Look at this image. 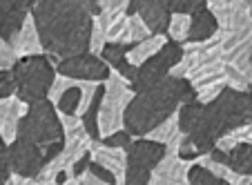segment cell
Here are the masks:
<instances>
[{
	"mask_svg": "<svg viewBox=\"0 0 252 185\" xmlns=\"http://www.w3.org/2000/svg\"><path fill=\"white\" fill-rule=\"evenodd\" d=\"M92 156L96 163H100L103 167L112 172L119 179V183H125V172H127V152L119 150V147H107L103 145V141H92Z\"/></svg>",
	"mask_w": 252,
	"mask_h": 185,
	"instance_id": "15",
	"label": "cell"
},
{
	"mask_svg": "<svg viewBox=\"0 0 252 185\" xmlns=\"http://www.w3.org/2000/svg\"><path fill=\"white\" fill-rule=\"evenodd\" d=\"M56 71L74 81H87V83H107L112 74V67L103 61L100 56L92 52L78 54V56L63 58L56 65Z\"/></svg>",
	"mask_w": 252,
	"mask_h": 185,
	"instance_id": "8",
	"label": "cell"
},
{
	"mask_svg": "<svg viewBox=\"0 0 252 185\" xmlns=\"http://www.w3.org/2000/svg\"><path fill=\"white\" fill-rule=\"evenodd\" d=\"M183 52H186V49H183L181 43L167 40L165 47H163L157 56H152L148 62H145V65H141L136 69V76H134V81L129 83V85H132V90L134 92H141V90H148V87H152V85H157V83L165 81V78L172 74V69L181 62Z\"/></svg>",
	"mask_w": 252,
	"mask_h": 185,
	"instance_id": "7",
	"label": "cell"
},
{
	"mask_svg": "<svg viewBox=\"0 0 252 185\" xmlns=\"http://www.w3.org/2000/svg\"><path fill=\"white\" fill-rule=\"evenodd\" d=\"M116 185H125V183H116Z\"/></svg>",
	"mask_w": 252,
	"mask_h": 185,
	"instance_id": "45",
	"label": "cell"
},
{
	"mask_svg": "<svg viewBox=\"0 0 252 185\" xmlns=\"http://www.w3.org/2000/svg\"><path fill=\"white\" fill-rule=\"evenodd\" d=\"M27 109H29V105L25 100H20L18 96L0 98V134H2L7 145L16 141L20 119L27 114Z\"/></svg>",
	"mask_w": 252,
	"mask_h": 185,
	"instance_id": "13",
	"label": "cell"
},
{
	"mask_svg": "<svg viewBox=\"0 0 252 185\" xmlns=\"http://www.w3.org/2000/svg\"><path fill=\"white\" fill-rule=\"evenodd\" d=\"M107 45V38H105V29H103V23L100 18H94V27H92V40H90V52L100 56V52L105 49Z\"/></svg>",
	"mask_w": 252,
	"mask_h": 185,
	"instance_id": "30",
	"label": "cell"
},
{
	"mask_svg": "<svg viewBox=\"0 0 252 185\" xmlns=\"http://www.w3.org/2000/svg\"><path fill=\"white\" fill-rule=\"evenodd\" d=\"M181 62L172 69L170 76L188 78L196 92L203 87L217 85V83H228L225 78V58L221 49V33L205 43H186L183 45Z\"/></svg>",
	"mask_w": 252,
	"mask_h": 185,
	"instance_id": "3",
	"label": "cell"
},
{
	"mask_svg": "<svg viewBox=\"0 0 252 185\" xmlns=\"http://www.w3.org/2000/svg\"><path fill=\"white\" fill-rule=\"evenodd\" d=\"M239 143H250L252 145V123H248V125H243V127H237L230 134H225L223 138H219L217 147L223 150V152H228V150H232V147L239 145Z\"/></svg>",
	"mask_w": 252,
	"mask_h": 185,
	"instance_id": "26",
	"label": "cell"
},
{
	"mask_svg": "<svg viewBox=\"0 0 252 185\" xmlns=\"http://www.w3.org/2000/svg\"><path fill=\"white\" fill-rule=\"evenodd\" d=\"M125 152H127L129 167H141V170L154 172L158 163L167 156V147L163 143L152 141V138H134L132 145Z\"/></svg>",
	"mask_w": 252,
	"mask_h": 185,
	"instance_id": "11",
	"label": "cell"
},
{
	"mask_svg": "<svg viewBox=\"0 0 252 185\" xmlns=\"http://www.w3.org/2000/svg\"><path fill=\"white\" fill-rule=\"evenodd\" d=\"M69 85H71V78H67V76H63V74H58L56 81H54V85H52V92H49V100L56 105V100L61 98V94H63V92H65Z\"/></svg>",
	"mask_w": 252,
	"mask_h": 185,
	"instance_id": "37",
	"label": "cell"
},
{
	"mask_svg": "<svg viewBox=\"0 0 252 185\" xmlns=\"http://www.w3.org/2000/svg\"><path fill=\"white\" fill-rule=\"evenodd\" d=\"M16 62H18V54L7 40L0 38V69H14Z\"/></svg>",
	"mask_w": 252,
	"mask_h": 185,
	"instance_id": "35",
	"label": "cell"
},
{
	"mask_svg": "<svg viewBox=\"0 0 252 185\" xmlns=\"http://www.w3.org/2000/svg\"><path fill=\"white\" fill-rule=\"evenodd\" d=\"M132 141H134V136L125 127L119 129V132H114V134H110V136H103V145L119 147V150H127V147L132 145Z\"/></svg>",
	"mask_w": 252,
	"mask_h": 185,
	"instance_id": "31",
	"label": "cell"
},
{
	"mask_svg": "<svg viewBox=\"0 0 252 185\" xmlns=\"http://www.w3.org/2000/svg\"><path fill=\"white\" fill-rule=\"evenodd\" d=\"M11 47L14 52L18 54V58H27V56H38V54L45 52L43 43H40V33H38V27H36V20L33 16L29 14L27 20H25L23 29L20 33L11 40Z\"/></svg>",
	"mask_w": 252,
	"mask_h": 185,
	"instance_id": "17",
	"label": "cell"
},
{
	"mask_svg": "<svg viewBox=\"0 0 252 185\" xmlns=\"http://www.w3.org/2000/svg\"><path fill=\"white\" fill-rule=\"evenodd\" d=\"M219 33V23L214 18V14L203 7L196 14H192V27H190V40L188 43H205V40L214 38Z\"/></svg>",
	"mask_w": 252,
	"mask_h": 185,
	"instance_id": "20",
	"label": "cell"
},
{
	"mask_svg": "<svg viewBox=\"0 0 252 185\" xmlns=\"http://www.w3.org/2000/svg\"><path fill=\"white\" fill-rule=\"evenodd\" d=\"M27 16L29 9H25L18 0H0V38L11 45V40L23 29Z\"/></svg>",
	"mask_w": 252,
	"mask_h": 185,
	"instance_id": "14",
	"label": "cell"
},
{
	"mask_svg": "<svg viewBox=\"0 0 252 185\" xmlns=\"http://www.w3.org/2000/svg\"><path fill=\"white\" fill-rule=\"evenodd\" d=\"M138 16L143 18V23L148 25L154 36H165L172 20L170 0H145L143 7L138 9Z\"/></svg>",
	"mask_w": 252,
	"mask_h": 185,
	"instance_id": "16",
	"label": "cell"
},
{
	"mask_svg": "<svg viewBox=\"0 0 252 185\" xmlns=\"http://www.w3.org/2000/svg\"><path fill=\"white\" fill-rule=\"evenodd\" d=\"M100 7H103V14H100L98 18L105 29V27H110L112 23H116L119 18L127 16L129 0H100Z\"/></svg>",
	"mask_w": 252,
	"mask_h": 185,
	"instance_id": "24",
	"label": "cell"
},
{
	"mask_svg": "<svg viewBox=\"0 0 252 185\" xmlns=\"http://www.w3.org/2000/svg\"><path fill=\"white\" fill-rule=\"evenodd\" d=\"M90 172L96 176V179H100L103 183H107V185H116V183H119V179H116V176L112 174V172L107 170V167H103L100 163H96V161H92Z\"/></svg>",
	"mask_w": 252,
	"mask_h": 185,
	"instance_id": "36",
	"label": "cell"
},
{
	"mask_svg": "<svg viewBox=\"0 0 252 185\" xmlns=\"http://www.w3.org/2000/svg\"><path fill=\"white\" fill-rule=\"evenodd\" d=\"M18 136L32 141L33 145H38L40 150L54 145V143L65 141V125H63V121H61V114H58L56 105L49 98L29 105L27 114L20 119Z\"/></svg>",
	"mask_w": 252,
	"mask_h": 185,
	"instance_id": "5",
	"label": "cell"
},
{
	"mask_svg": "<svg viewBox=\"0 0 252 185\" xmlns=\"http://www.w3.org/2000/svg\"><path fill=\"white\" fill-rule=\"evenodd\" d=\"M150 36H154L150 31V27L143 23L141 16H127V23L123 27V33H121L119 38V45H127V47H134V45L143 43V40H148Z\"/></svg>",
	"mask_w": 252,
	"mask_h": 185,
	"instance_id": "22",
	"label": "cell"
},
{
	"mask_svg": "<svg viewBox=\"0 0 252 185\" xmlns=\"http://www.w3.org/2000/svg\"><path fill=\"white\" fill-rule=\"evenodd\" d=\"M167 38L165 36H150L148 40H143V43L134 45V47L127 49V61L132 62L134 67H141L150 61L152 56H157L163 47H165Z\"/></svg>",
	"mask_w": 252,
	"mask_h": 185,
	"instance_id": "21",
	"label": "cell"
},
{
	"mask_svg": "<svg viewBox=\"0 0 252 185\" xmlns=\"http://www.w3.org/2000/svg\"><path fill=\"white\" fill-rule=\"evenodd\" d=\"M203 156V154L199 152V147L194 145V141H192L188 134H183V138H181V145H179V158H183V161H190V163H194V161H199V158Z\"/></svg>",
	"mask_w": 252,
	"mask_h": 185,
	"instance_id": "32",
	"label": "cell"
},
{
	"mask_svg": "<svg viewBox=\"0 0 252 185\" xmlns=\"http://www.w3.org/2000/svg\"><path fill=\"white\" fill-rule=\"evenodd\" d=\"M134 94L129 81H125L119 71L112 69L110 78L105 83V96L100 103V136H110V134L123 129L125 125V112L132 103Z\"/></svg>",
	"mask_w": 252,
	"mask_h": 185,
	"instance_id": "6",
	"label": "cell"
},
{
	"mask_svg": "<svg viewBox=\"0 0 252 185\" xmlns=\"http://www.w3.org/2000/svg\"><path fill=\"white\" fill-rule=\"evenodd\" d=\"M150 181H152V172L127 165V172H125V185H150Z\"/></svg>",
	"mask_w": 252,
	"mask_h": 185,
	"instance_id": "34",
	"label": "cell"
},
{
	"mask_svg": "<svg viewBox=\"0 0 252 185\" xmlns=\"http://www.w3.org/2000/svg\"><path fill=\"white\" fill-rule=\"evenodd\" d=\"M16 96V76L14 69H0V98Z\"/></svg>",
	"mask_w": 252,
	"mask_h": 185,
	"instance_id": "33",
	"label": "cell"
},
{
	"mask_svg": "<svg viewBox=\"0 0 252 185\" xmlns=\"http://www.w3.org/2000/svg\"><path fill=\"white\" fill-rule=\"evenodd\" d=\"M14 76H16V96L20 100H25L27 105H32L49 98V92H52V85L56 81L58 71L56 65L49 61V56L38 54V56L18 58V62L14 65Z\"/></svg>",
	"mask_w": 252,
	"mask_h": 185,
	"instance_id": "4",
	"label": "cell"
},
{
	"mask_svg": "<svg viewBox=\"0 0 252 185\" xmlns=\"http://www.w3.org/2000/svg\"><path fill=\"white\" fill-rule=\"evenodd\" d=\"M7 158H9L11 174H20V176H38L47 165L43 150L38 145H33L32 141L20 136L7 145Z\"/></svg>",
	"mask_w": 252,
	"mask_h": 185,
	"instance_id": "10",
	"label": "cell"
},
{
	"mask_svg": "<svg viewBox=\"0 0 252 185\" xmlns=\"http://www.w3.org/2000/svg\"><path fill=\"white\" fill-rule=\"evenodd\" d=\"M225 165L232 167L239 174H250L252 176V145L250 143H239L232 150H228V158Z\"/></svg>",
	"mask_w": 252,
	"mask_h": 185,
	"instance_id": "23",
	"label": "cell"
},
{
	"mask_svg": "<svg viewBox=\"0 0 252 185\" xmlns=\"http://www.w3.org/2000/svg\"><path fill=\"white\" fill-rule=\"evenodd\" d=\"M7 185H58L54 181H43L38 176H20V174H11L9 183Z\"/></svg>",
	"mask_w": 252,
	"mask_h": 185,
	"instance_id": "38",
	"label": "cell"
},
{
	"mask_svg": "<svg viewBox=\"0 0 252 185\" xmlns=\"http://www.w3.org/2000/svg\"><path fill=\"white\" fill-rule=\"evenodd\" d=\"M92 161H94V156H92V150H90V152H87L85 156H81L76 163H74V167H71V176H81V174H85V172L90 170Z\"/></svg>",
	"mask_w": 252,
	"mask_h": 185,
	"instance_id": "41",
	"label": "cell"
},
{
	"mask_svg": "<svg viewBox=\"0 0 252 185\" xmlns=\"http://www.w3.org/2000/svg\"><path fill=\"white\" fill-rule=\"evenodd\" d=\"M11 179V167L7 158V147H0V185H7Z\"/></svg>",
	"mask_w": 252,
	"mask_h": 185,
	"instance_id": "39",
	"label": "cell"
},
{
	"mask_svg": "<svg viewBox=\"0 0 252 185\" xmlns=\"http://www.w3.org/2000/svg\"><path fill=\"white\" fill-rule=\"evenodd\" d=\"M194 100L196 90L188 78L167 76L165 81L134 94L132 103L125 112L123 127L134 138H145L157 125L174 116L183 105L194 103Z\"/></svg>",
	"mask_w": 252,
	"mask_h": 185,
	"instance_id": "2",
	"label": "cell"
},
{
	"mask_svg": "<svg viewBox=\"0 0 252 185\" xmlns=\"http://www.w3.org/2000/svg\"><path fill=\"white\" fill-rule=\"evenodd\" d=\"M32 16L54 65L63 58L90 52L94 16L83 7V0H38Z\"/></svg>",
	"mask_w": 252,
	"mask_h": 185,
	"instance_id": "1",
	"label": "cell"
},
{
	"mask_svg": "<svg viewBox=\"0 0 252 185\" xmlns=\"http://www.w3.org/2000/svg\"><path fill=\"white\" fill-rule=\"evenodd\" d=\"M194 163L183 161L176 154H167L157 170L152 172L150 185H192L190 183V170Z\"/></svg>",
	"mask_w": 252,
	"mask_h": 185,
	"instance_id": "12",
	"label": "cell"
},
{
	"mask_svg": "<svg viewBox=\"0 0 252 185\" xmlns=\"http://www.w3.org/2000/svg\"><path fill=\"white\" fill-rule=\"evenodd\" d=\"M190 183L192 185H230V183H225L223 179H219L214 172H210L208 167H203L201 163H194V165H192Z\"/></svg>",
	"mask_w": 252,
	"mask_h": 185,
	"instance_id": "27",
	"label": "cell"
},
{
	"mask_svg": "<svg viewBox=\"0 0 252 185\" xmlns=\"http://www.w3.org/2000/svg\"><path fill=\"white\" fill-rule=\"evenodd\" d=\"M127 49H129L127 45L107 43V45H105V49L100 52V58H103V61L107 62V65H110L114 71H119L125 81L132 83L134 76H136V69H138V67H134L132 62L127 61Z\"/></svg>",
	"mask_w": 252,
	"mask_h": 185,
	"instance_id": "19",
	"label": "cell"
},
{
	"mask_svg": "<svg viewBox=\"0 0 252 185\" xmlns=\"http://www.w3.org/2000/svg\"><path fill=\"white\" fill-rule=\"evenodd\" d=\"M225 78H228V87L239 90V92H250L252 94V87L241 69H237V67H232V65H225Z\"/></svg>",
	"mask_w": 252,
	"mask_h": 185,
	"instance_id": "28",
	"label": "cell"
},
{
	"mask_svg": "<svg viewBox=\"0 0 252 185\" xmlns=\"http://www.w3.org/2000/svg\"><path fill=\"white\" fill-rule=\"evenodd\" d=\"M83 7H85L87 11H90L94 18H98L100 14H103V7H100V0H83Z\"/></svg>",
	"mask_w": 252,
	"mask_h": 185,
	"instance_id": "42",
	"label": "cell"
},
{
	"mask_svg": "<svg viewBox=\"0 0 252 185\" xmlns=\"http://www.w3.org/2000/svg\"><path fill=\"white\" fill-rule=\"evenodd\" d=\"M0 147H7V143H5V138H2V134H0Z\"/></svg>",
	"mask_w": 252,
	"mask_h": 185,
	"instance_id": "44",
	"label": "cell"
},
{
	"mask_svg": "<svg viewBox=\"0 0 252 185\" xmlns=\"http://www.w3.org/2000/svg\"><path fill=\"white\" fill-rule=\"evenodd\" d=\"M65 185H107V183H103L100 179H96V176L87 170L85 174H81V176H71Z\"/></svg>",
	"mask_w": 252,
	"mask_h": 185,
	"instance_id": "40",
	"label": "cell"
},
{
	"mask_svg": "<svg viewBox=\"0 0 252 185\" xmlns=\"http://www.w3.org/2000/svg\"><path fill=\"white\" fill-rule=\"evenodd\" d=\"M145 138L163 143V145L167 147V154H176V156H179V145H181V138H183L181 125H179V112H176L174 116H170L167 121H163L161 125H157Z\"/></svg>",
	"mask_w": 252,
	"mask_h": 185,
	"instance_id": "18",
	"label": "cell"
},
{
	"mask_svg": "<svg viewBox=\"0 0 252 185\" xmlns=\"http://www.w3.org/2000/svg\"><path fill=\"white\" fill-rule=\"evenodd\" d=\"M190 27H192V16H188V14H172L167 36H170V40L183 45V43H188V40H190Z\"/></svg>",
	"mask_w": 252,
	"mask_h": 185,
	"instance_id": "25",
	"label": "cell"
},
{
	"mask_svg": "<svg viewBox=\"0 0 252 185\" xmlns=\"http://www.w3.org/2000/svg\"><path fill=\"white\" fill-rule=\"evenodd\" d=\"M208 7V0H170V9L172 14H196L199 9Z\"/></svg>",
	"mask_w": 252,
	"mask_h": 185,
	"instance_id": "29",
	"label": "cell"
},
{
	"mask_svg": "<svg viewBox=\"0 0 252 185\" xmlns=\"http://www.w3.org/2000/svg\"><path fill=\"white\" fill-rule=\"evenodd\" d=\"M208 9L225 33L252 29V5L248 0H208Z\"/></svg>",
	"mask_w": 252,
	"mask_h": 185,
	"instance_id": "9",
	"label": "cell"
},
{
	"mask_svg": "<svg viewBox=\"0 0 252 185\" xmlns=\"http://www.w3.org/2000/svg\"><path fill=\"white\" fill-rule=\"evenodd\" d=\"M18 2L25 7V9H29V11H33V7L38 5V0H18Z\"/></svg>",
	"mask_w": 252,
	"mask_h": 185,
	"instance_id": "43",
	"label": "cell"
}]
</instances>
